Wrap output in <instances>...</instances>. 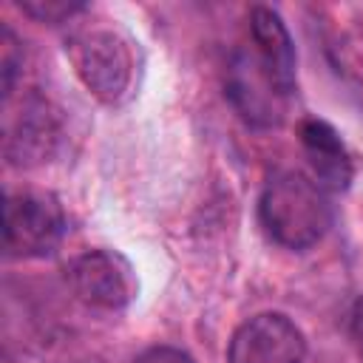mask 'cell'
<instances>
[{"mask_svg":"<svg viewBox=\"0 0 363 363\" xmlns=\"http://www.w3.org/2000/svg\"><path fill=\"white\" fill-rule=\"evenodd\" d=\"M329 190L303 170H278L261 190L258 221L264 233L286 250L315 247L332 227Z\"/></svg>","mask_w":363,"mask_h":363,"instance_id":"1","label":"cell"},{"mask_svg":"<svg viewBox=\"0 0 363 363\" xmlns=\"http://www.w3.org/2000/svg\"><path fill=\"white\" fill-rule=\"evenodd\" d=\"M20 9L40 23H65L85 9L79 0H23Z\"/></svg>","mask_w":363,"mask_h":363,"instance_id":"10","label":"cell"},{"mask_svg":"<svg viewBox=\"0 0 363 363\" xmlns=\"http://www.w3.org/2000/svg\"><path fill=\"white\" fill-rule=\"evenodd\" d=\"M306 337L284 312H258L230 337L227 363H303Z\"/></svg>","mask_w":363,"mask_h":363,"instance_id":"5","label":"cell"},{"mask_svg":"<svg viewBox=\"0 0 363 363\" xmlns=\"http://www.w3.org/2000/svg\"><path fill=\"white\" fill-rule=\"evenodd\" d=\"M60 145L57 111L43 96H26L23 108L6 125V156L14 164H43Z\"/></svg>","mask_w":363,"mask_h":363,"instance_id":"6","label":"cell"},{"mask_svg":"<svg viewBox=\"0 0 363 363\" xmlns=\"http://www.w3.org/2000/svg\"><path fill=\"white\" fill-rule=\"evenodd\" d=\"M303 153L312 164V179L323 187V190H346L354 167H352V156L340 139V133L323 122V119H303L298 128Z\"/></svg>","mask_w":363,"mask_h":363,"instance_id":"8","label":"cell"},{"mask_svg":"<svg viewBox=\"0 0 363 363\" xmlns=\"http://www.w3.org/2000/svg\"><path fill=\"white\" fill-rule=\"evenodd\" d=\"M349 332H352V340H354L357 352L363 354V295L354 301V309H352V320H349Z\"/></svg>","mask_w":363,"mask_h":363,"instance_id":"12","label":"cell"},{"mask_svg":"<svg viewBox=\"0 0 363 363\" xmlns=\"http://www.w3.org/2000/svg\"><path fill=\"white\" fill-rule=\"evenodd\" d=\"M136 363H193V357L176 346H150L136 357Z\"/></svg>","mask_w":363,"mask_h":363,"instance_id":"11","label":"cell"},{"mask_svg":"<svg viewBox=\"0 0 363 363\" xmlns=\"http://www.w3.org/2000/svg\"><path fill=\"white\" fill-rule=\"evenodd\" d=\"M65 235V213L51 193L20 190L6 196L3 247L9 258L51 255Z\"/></svg>","mask_w":363,"mask_h":363,"instance_id":"3","label":"cell"},{"mask_svg":"<svg viewBox=\"0 0 363 363\" xmlns=\"http://www.w3.org/2000/svg\"><path fill=\"white\" fill-rule=\"evenodd\" d=\"M68 57L79 82L102 102H119L133 85V48L119 28L88 26L74 31Z\"/></svg>","mask_w":363,"mask_h":363,"instance_id":"2","label":"cell"},{"mask_svg":"<svg viewBox=\"0 0 363 363\" xmlns=\"http://www.w3.org/2000/svg\"><path fill=\"white\" fill-rule=\"evenodd\" d=\"M227 94L238 113L252 125H275L278 122V105L275 96H281L269 79L258 71L252 57H241L230 71Z\"/></svg>","mask_w":363,"mask_h":363,"instance_id":"9","label":"cell"},{"mask_svg":"<svg viewBox=\"0 0 363 363\" xmlns=\"http://www.w3.org/2000/svg\"><path fill=\"white\" fill-rule=\"evenodd\" d=\"M68 284L74 295L102 312H119L136 298V275L125 255L113 250H88L68 264Z\"/></svg>","mask_w":363,"mask_h":363,"instance_id":"4","label":"cell"},{"mask_svg":"<svg viewBox=\"0 0 363 363\" xmlns=\"http://www.w3.org/2000/svg\"><path fill=\"white\" fill-rule=\"evenodd\" d=\"M250 40L258 71L281 96H286L295 88V45L281 14L267 6H255L250 11Z\"/></svg>","mask_w":363,"mask_h":363,"instance_id":"7","label":"cell"}]
</instances>
